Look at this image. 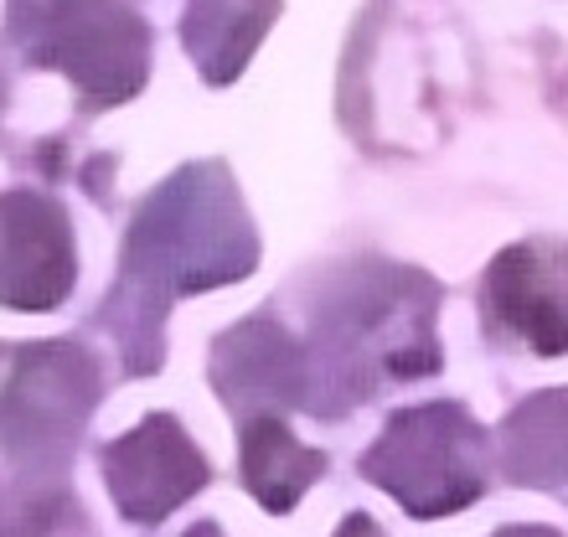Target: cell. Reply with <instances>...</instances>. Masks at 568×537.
<instances>
[{
  "label": "cell",
  "instance_id": "obj_1",
  "mask_svg": "<svg viewBox=\"0 0 568 537\" xmlns=\"http://www.w3.org/2000/svg\"><path fill=\"white\" fill-rule=\"evenodd\" d=\"M564 254H507L491 274V300L538 352H564L568 346V280Z\"/></svg>",
  "mask_w": 568,
  "mask_h": 537
},
{
  "label": "cell",
  "instance_id": "obj_2",
  "mask_svg": "<svg viewBox=\"0 0 568 537\" xmlns=\"http://www.w3.org/2000/svg\"><path fill=\"white\" fill-rule=\"evenodd\" d=\"M342 537H383V533H377L373 523H362V517H357V523H346V533H342Z\"/></svg>",
  "mask_w": 568,
  "mask_h": 537
},
{
  "label": "cell",
  "instance_id": "obj_3",
  "mask_svg": "<svg viewBox=\"0 0 568 537\" xmlns=\"http://www.w3.org/2000/svg\"><path fill=\"white\" fill-rule=\"evenodd\" d=\"M507 537H554V533H507Z\"/></svg>",
  "mask_w": 568,
  "mask_h": 537
}]
</instances>
